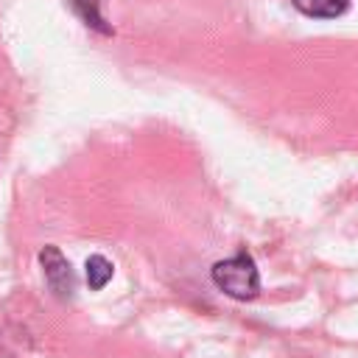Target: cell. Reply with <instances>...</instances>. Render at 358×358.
<instances>
[{"mask_svg": "<svg viewBox=\"0 0 358 358\" xmlns=\"http://www.w3.org/2000/svg\"><path fill=\"white\" fill-rule=\"evenodd\" d=\"M213 282L232 299H252L260 291V274L246 252H238L213 266Z\"/></svg>", "mask_w": 358, "mask_h": 358, "instance_id": "obj_1", "label": "cell"}, {"mask_svg": "<svg viewBox=\"0 0 358 358\" xmlns=\"http://www.w3.org/2000/svg\"><path fill=\"white\" fill-rule=\"evenodd\" d=\"M296 11H302L305 17H313V20H333V17H341L350 6V0H291Z\"/></svg>", "mask_w": 358, "mask_h": 358, "instance_id": "obj_3", "label": "cell"}, {"mask_svg": "<svg viewBox=\"0 0 358 358\" xmlns=\"http://www.w3.org/2000/svg\"><path fill=\"white\" fill-rule=\"evenodd\" d=\"M39 263H42V271H45V280H48L50 291L56 296H62V299L73 296V291H76V274H73L67 257L56 246H45L39 252Z\"/></svg>", "mask_w": 358, "mask_h": 358, "instance_id": "obj_2", "label": "cell"}, {"mask_svg": "<svg viewBox=\"0 0 358 358\" xmlns=\"http://www.w3.org/2000/svg\"><path fill=\"white\" fill-rule=\"evenodd\" d=\"M109 280H112V263L103 255H92L87 260V285L92 291H101Z\"/></svg>", "mask_w": 358, "mask_h": 358, "instance_id": "obj_4", "label": "cell"}]
</instances>
